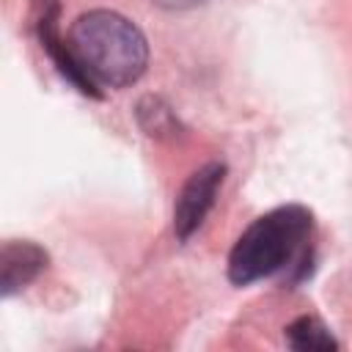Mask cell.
Listing matches in <instances>:
<instances>
[{"instance_id":"6","label":"cell","mask_w":352,"mask_h":352,"mask_svg":"<svg viewBox=\"0 0 352 352\" xmlns=\"http://www.w3.org/2000/svg\"><path fill=\"white\" fill-rule=\"evenodd\" d=\"M138 124H140L143 132L151 135V138L173 135L176 126H179L173 110H170L160 96H143V99L138 102Z\"/></svg>"},{"instance_id":"3","label":"cell","mask_w":352,"mask_h":352,"mask_svg":"<svg viewBox=\"0 0 352 352\" xmlns=\"http://www.w3.org/2000/svg\"><path fill=\"white\" fill-rule=\"evenodd\" d=\"M223 176H226V165L209 162V165L198 168L182 187L176 206H173V231L182 242H187L206 220V214L214 206V198L220 192Z\"/></svg>"},{"instance_id":"2","label":"cell","mask_w":352,"mask_h":352,"mask_svg":"<svg viewBox=\"0 0 352 352\" xmlns=\"http://www.w3.org/2000/svg\"><path fill=\"white\" fill-rule=\"evenodd\" d=\"M314 217L305 206H278L253 220L228 256V278L236 286L272 278L289 267L305 264Z\"/></svg>"},{"instance_id":"4","label":"cell","mask_w":352,"mask_h":352,"mask_svg":"<svg viewBox=\"0 0 352 352\" xmlns=\"http://www.w3.org/2000/svg\"><path fill=\"white\" fill-rule=\"evenodd\" d=\"M47 267V253L33 242H6L0 253V286L3 297H11L14 292L25 289L30 280L38 278V272Z\"/></svg>"},{"instance_id":"7","label":"cell","mask_w":352,"mask_h":352,"mask_svg":"<svg viewBox=\"0 0 352 352\" xmlns=\"http://www.w3.org/2000/svg\"><path fill=\"white\" fill-rule=\"evenodd\" d=\"M154 6L160 8H168V11H187V8H195V6H204L209 0H151Z\"/></svg>"},{"instance_id":"5","label":"cell","mask_w":352,"mask_h":352,"mask_svg":"<svg viewBox=\"0 0 352 352\" xmlns=\"http://www.w3.org/2000/svg\"><path fill=\"white\" fill-rule=\"evenodd\" d=\"M286 344L292 349H300V352H308V349H319V352L338 349V341L333 338V333L319 319H314V316L294 319L286 327Z\"/></svg>"},{"instance_id":"1","label":"cell","mask_w":352,"mask_h":352,"mask_svg":"<svg viewBox=\"0 0 352 352\" xmlns=\"http://www.w3.org/2000/svg\"><path fill=\"white\" fill-rule=\"evenodd\" d=\"M66 52L72 63L69 80L94 96L96 88H126L138 82L148 63V44L140 28L107 8L74 19L66 36Z\"/></svg>"}]
</instances>
